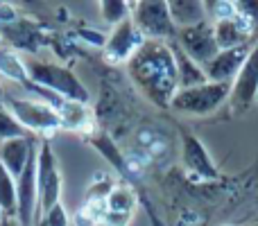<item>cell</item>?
I'll use <instances>...</instances> for the list:
<instances>
[{
	"label": "cell",
	"mask_w": 258,
	"mask_h": 226,
	"mask_svg": "<svg viewBox=\"0 0 258 226\" xmlns=\"http://www.w3.org/2000/svg\"><path fill=\"white\" fill-rule=\"evenodd\" d=\"M129 80L154 107L170 109L179 91L177 63L168 41H145L127 61Z\"/></svg>",
	"instance_id": "cell-1"
},
{
	"label": "cell",
	"mask_w": 258,
	"mask_h": 226,
	"mask_svg": "<svg viewBox=\"0 0 258 226\" xmlns=\"http://www.w3.org/2000/svg\"><path fill=\"white\" fill-rule=\"evenodd\" d=\"M3 107L12 113V118L27 133H39L43 140H48L50 133L61 129V118H59L57 109H52L41 100L30 98V95H14L3 91Z\"/></svg>",
	"instance_id": "cell-2"
},
{
	"label": "cell",
	"mask_w": 258,
	"mask_h": 226,
	"mask_svg": "<svg viewBox=\"0 0 258 226\" xmlns=\"http://www.w3.org/2000/svg\"><path fill=\"white\" fill-rule=\"evenodd\" d=\"M25 68H27L30 82L61 95L63 100L89 104V100H91L89 89L82 84V80L71 68L61 66V63H54V61H41V59H27Z\"/></svg>",
	"instance_id": "cell-3"
},
{
	"label": "cell",
	"mask_w": 258,
	"mask_h": 226,
	"mask_svg": "<svg viewBox=\"0 0 258 226\" xmlns=\"http://www.w3.org/2000/svg\"><path fill=\"white\" fill-rule=\"evenodd\" d=\"M231 86L233 84L206 82V84L192 86V89H179L177 95L172 98L170 109L183 115H211L229 100Z\"/></svg>",
	"instance_id": "cell-4"
},
{
	"label": "cell",
	"mask_w": 258,
	"mask_h": 226,
	"mask_svg": "<svg viewBox=\"0 0 258 226\" xmlns=\"http://www.w3.org/2000/svg\"><path fill=\"white\" fill-rule=\"evenodd\" d=\"M132 23L145 36V41H174L177 27L170 16L165 0H141L132 3Z\"/></svg>",
	"instance_id": "cell-5"
},
{
	"label": "cell",
	"mask_w": 258,
	"mask_h": 226,
	"mask_svg": "<svg viewBox=\"0 0 258 226\" xmlns=\"http://www.w3.org/2000/svg\"><path fill=\"white\" fill-rule=\"evenodd\" d=\"M36 186H39V215H36V219H41L52 206L61 201V170H59V161L54 156L50 140L39 142Z\"/></svg>",
	"instance_id": "cell-6"
},
{
	"label": "cell",
	"mask_w": 258,
	"mask_h": 226,
	"mask_svg": "<svg viewBox=\"0 0 258 226\" xmlns=\"http://www.w3.org/2000/svg\"><path fill=\"white\" fill-rule=\"evenodd\" d=\"M36 161H39V142L32 149L25 170L16 179V222L21 226H34L39 215V186H36Z\"/></svg>",
	"instance_id": "cell-7"
},
{
	"label": "cell",
	"mask_w": 258,
	"mask_h": 226,
	"mask_svg": "<svg viewBox=\"0 0 258 226\" xmlns=\"http://www.w3.org/2000/svg\"><path fill=\"white\" fill-rule=\"evenodd\" d=\"M177 45L192 59L195 63H200L202 68L215 59V54L220 52L218 41H215L213 23L204 21L195 27H186V30H177Z\"/></svg>",
	"instance_id": "cell-8"
},
{
	"label": "cell",
	"mask_w": 258,
	"mask_h": 226,
	"mask_svg": "<svg viewBox=\"0 0 258 226\" xmlns=\"http://www.w3.org/2000/svg\"><path fill=\"white\" fill-rule=\"evenodd\" d=\"M256 98H258V41L251 45L245 66L238 72L236 82H233V86H231L229 102H231L233 115L249 111L251 104L256 102Z\"/></svg>",
	"instance_id": "cell-9"
},
{
	"label": "cell",
	"mask_w": 258,
	"mask_h": 226,
	"mask_svg": "<svg viewBox=\"0 0 258 226\" xmlns=\"http://www.w3.org/2000/svg\"><path fill=\"white\" fill-rule=\"evenodd\" d=\"M145 43V36L136 30V25L132 23V18L125 23H120L118 27H113L111 34L107 36V43H104V59L113 66L118 63H125L138 52V48Z\"/></svg>",
	"instance_id": "cell-10"
},
{
	"label": "cell",
	"mask_w": 258,
	"mask_h": 226,
	"mask_svg": "<svg viewBox=\"0 0 258 226\" xmlns=\"http://www.w3.org/2000/svg\"><path fill=\"white\" fill-rule=\"evenodd\" d=\"M251 45H240V48H231V50H220L215 54V59H211L204 66L206 80L215 82V84H233L238 77V72L242 70L247 61Z\"/></svg>",
	"instance_id": "cell-11"
},
{
	"label": "cell",
	"mask_w": 258,
	"mask_h": 226,
	"mask_svg": "<svg viewBox=\"0 0 258 226\" xmlns=\"http://www.w3.org/2000/svg\"><path fill=\"white\" fill-rule=\"evenodd\" d=\"M181 159L190 172L200 174L204 179H215L218 177V168H215L213 159L209 156L206 147L192 136L190 131H181Z\"/></svg>",
	"instance_id": "cell-12"
},
{
	"label": "cell",
	"mask_w": 258,
	"mask_h": 226,
	"mask_svg": "<svg viewBox=\"0 0 258 226\" xmlns=\"http://www.w3.org/2000/svg\"><path fill=\"white\" fill-rule=\"evenodd\" d=\"M215 41H218L220 50H231L240 48V45H251V39L258 36V32L249 25L247 21H242L240 16H233L229 21H220L213 25Z\"/></svg>",
	"instance_id": "cell-13"
},
{
	"label": "cell",
	"mask_w": 258,
	"mask_h": 226,
	"mask_svg": "<svg viewBox=\"0 0 258 226\" xmlns=\"http://www.w3.org/2000/svg\"><path fill=\"white\" fill-rule=\"evenodd\" d=\"M34 145L36 140L32 136H18V138H9V140L0 142V163L7 168V172L14 179H18L21 172L25 170Z\"/></svg>",
	"instance_id": "cell-14"
},
{
	"label": "cell",
	"mask_w": 258,
	"mask_h": 226,
	"mask_svg": "<svg viewBox=\"0 0 258 226\" xmlns=\"http://www.w3.org/2000/svg\"><path fill=\"white\" fill-rule=\"evenodd\" d=\"M170 48L174 54V63H177V77H179V89H192V86L206 84V72L200 63H195L181 48L177 45V41H170Z\"/></svg>",
	"instance_id": "cell-15"
},
{
	"label": "cell",
	"mask_w": 258,
	"mask_h": 226,
	"mask_svg": "<svg viewBox=\"0 0 258 226\" xmlns=\"http://www.w3.org/2000/svg\"><path fill=\"white\" fill-rule=\"evenodd\" d=\"M168 7L177 30L195 27L206 21V7L200 0H170Z\"/></svg>",
	"instance_id": "cell-16"
},
{
	"label": "cell",
	"mask_w": 258,
	"mask_h": 226,
	"mask_svg": "<svg viewBox=\"0 0 258 226\" xmlns=\"http://www.w3.org/2000/svg\"><path fill=\"white\" fill-rule=\"evenodd\" d=\"M0 77L7 82H14V84H18V86L30 82L25 61L18 57L16 50L9 48V45L3 43V41H0Z\"/></svg>",
	"instance_id": "cell-17"
},
{
	"label": "cell",
	"mask_w": 258,
	"mask_h": 226,
	"mask_svg": "<svg viewBox=\"0 0 258 226\" xmlns=\"http://www.w3.org/2000/svg\"><path fill=\"white\" fill-rule=\"evenodd\" d=\"M86 142H89L93 149H98L113 168L118 170V174H125L127 172V163H125V156L120 154V149L116 147V142L107 136L104 131H98V129H91L86 131Z\"/></svg>",
	"instance_id": "cell-18"
},
{
	"label": "cell",
	"mask_w": 258,
	"mask_h": 226,
	"mask_svg": "<svg viewBox=\"0 0 258 226\" xmlns=\"http://www.w3.org/2000/svg\"><path fill=\"white\" fill-rule=\"evenodd\" d=\"M59 118H61V127L63 129H73V131H89V122H91L89 104H80V102H71V100H68V102L59 109Z\"/></svg>",
	"instance_id": "cell-19"
},
{
	"label": "cell",
	"mask_w": 258,
	"mask_h": 226,
	"mask_svg": "<svg viewBox=\"0 0 258 226\" xmlns=\"http://www.w3.org/2000/svg\"><path fill=\"white\" fill-rule=\"evenodd\" d=\"M104 204H107V210H111V213L134 215L138 199H136V192H134L127 183H118V186H113V190L107 195Z\"/></svg>",
	"instance_id": "cell-20"
},
{
	"label": "cell",
	"mask_w": 258,
	"mask_h": 226,
	"mask_svg": "<svg viewBox=\"0 0 258 226\" xmlns=\"http://www.w3.org/2000/svg\"><path fill=\"white\" fill-rule=\"evenodd\" d=\"M0 213L3 217L16 219V179L0 163Z\"/></svg>",
	"instance_id": "cell-21"
},
{
	"label": "cell",
	"mask_w": 258,
	"mask_h": 226,
	"mask_svg": "<svg viewBox=\"0 0 258 226\" xmlns=\"http://www.w3.org/2000/svg\"><path fill=\"white\" fill-rule=\"evenodd\" d=\"M100 14H102L104 23L111 25L113 30L120 23L132 18V3H127V0H102L100 3Z\"/></svg>",
	"instance_id": "cell-22"
},
{
	"label": "cell",
	"mask_w": 258,
	"mask_h": 226,
	"mask_svg": "<svg viewBox=\"0 0 258 226\" xmlns=\"http://www.w3.org/2000/svg\"><path fill=\"white\" fill-rule=\"evenodd\" d=\"M204 7H206V21L213 23V25L236 16V3H231V0H209V3H204Z\"/></svg>",
	"instance_id": "cell-23"
},
{
	"label": "cell",
	"mask_w": 258,
	"mask_h": 226,
	"mask_svg": "<svg viewBox=\"0 0 258 226\" xmlns=\"http://www.w3.org/2000/svg\"><path fill=\"white\" fill-rule=\"evenodd\" d=\"M18 136H30V133L12 118V113L7 109L0 107V142L9 140V138H18Z\"/></svg>",
	"instance_id": "cell-24"
},
{
	"label": "cell",
	"mask_w": 258,
	"mask_h": 226,
	"mask_svg": "<svg viewBox=\"0 0 258 226\" xmlns=\"http://www.w3.org/2000/svg\"><path fill=\"white\" fill-rule=\"evenodd\" d=\"M236 14L258 32V0H240V3H236Z\"/></svg>",
	"instance_id": "cell-25"
},
{
	"label": "cell",
	"mask_w": 258,
	"mask_h": 226,
	"mask_svg": "<svg viewBox=\"0 0 258 226\" xmlns=\"http://www.w3.org/2000/svg\"><path fill=\"white\" fill-rule=\"evenodd\" d=\"M41 219L45 222V226H71V215H68V210L63 208L61 201H59L57 206H52ZM36 222H39V219H36Z\"/></svg>",
	"instance_id": "cell-26"
},
{
	"label": "cell",
	"mask_w": 258,
	"mask_h": 226,
	"mask_svg": "<svg viewBox=\"0 0 258 226\" xmlns=\"http://www.w3.org/2000/svg\"><path fill=\"white\" fill-rule=\"evenodd\" d=\"M71 222L75 226H98V217L93 215V210H91L89 206H84V208H80V210L73 213Z\"/></svg>",
	"instance_id": "cell-27"
},
{
	"label": "cell",
	"mask_w": 258,
	"mask_h": 226,
	"mask_svg": "<svg viewBox=\"0 0 258 226\" xmlns=\"http://www.w3.org/2000/svg\"><path fill=\"white\" fill-rule=\"evenodd\" d=\"M134 215H122V213H111V210H104L100 224L102 226H129Z\"/></svg>",
	"instance_id": "cell-28"
},
{
	"label": "cell",
	"mask_w": 258,
	"mask_h": 226,
	"mask_svg": "<svg viewBox=\"0 0 258 226\" xmlns=\"http://www.w3.org/2000/svg\"><path fill=\"white\" fill-rule=\"evenodd\" d=\"M16 9H12L9 5H0V27L16 23Z\"/></svg>",
	"instance_id": "cell-29"
},
{
	"label": "cell",
	"mask_w": 258,
	"mask_h": 226,
	"mask_svg": "<svg viewBox=\"0 0 258 226\" xmlns=\"http://www.w3.org/2000/svg\"><path fill=\"white\" fill-rule=\"evenodd\" d=\"M9 226H21V224H18L16 219H9Z\"/></svg>",
	"instance_id": "cell-30"
},
{
	"label": "cell",
	"mask_w": 258,
	"mask_h": 226,
	"mask_svg": "<svg viewBox=\"0 0 258 226\" xmlns=\"http://www.w3.org/2000/svg\"><path fill=\"white\" fill-rule=\"evenodd\" d=\"M0 100H3V86H0Z\"/></svg>",
	"instance_id": "cell-31"
},
{
	"label": "cell",
	"mask_w": 258,
	"mask_h": 226,
	"mask_svg": "<svg viewBox=\"0 0 258 226\" xmlns=\"http://www.w3.org/2000/svg\"><path fill=\"white\" fill-rule=\"evenodd\" d=\"M222 226H233V224H222Z\"/></svg>",
	"instance_id": "cell-32"
},
{
	"label": "cell",
	"mask_w": 258,
	"mask_h": 226,
	"mask_svg": "<svg viewBox=\"0 0 258 226\" xmlns=\"http://www.w3.org/2000/svg\"><path fill=\"white\" fill-rule=\"evenodd\" d=\"M0 107H3V100H0Z\"/></svg>",
	"instance_id": "cell-33"
},
{
	"label": "cell",
	"mask_w": 258,
	"mask_h": 226,
	"mask_svg": "<svg viewBox=\"0 0 258 226\" xmlns=\"http://www.w3.org/2000/svg\"><path fill=\"white\" fill-rule=\"evenodd\" d=\"M0 41H3V34H0Z\"/></svg>",
	"instance_id": "cell-34"
},
{
	"label": "cell",
	"mask_w": 258,
	"mask_h": 226,
	"mask_svg": "<svg viewBox=\"0 0 258 226\" xmlns=\"http://www.w3.org/2000/svg\"><path fill=\"white\" fill-rule=\"evenodd\" d=\"M251 226H258V224H251Z\"/></svg>",
	"instance_id": "cell-35"
}]
</instances>
